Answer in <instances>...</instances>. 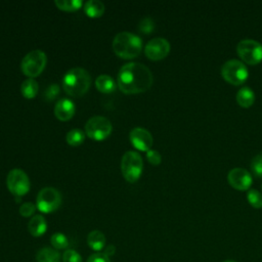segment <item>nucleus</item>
I'll return each mask as SVG.
<instances>
[{
    "mask_svg": "<svg viewBox=\"0 0 262 262\" xmlns=\"http://www.w3.org/2000/svg\"><path fill=\"white\" fill-rule=\"evenodd\" d=\"M223 262H236V261H233V260H226V261H223Z\"/></svg>",
    "mask_w": 262,
    "mask_h": 262,
    "instance_id": "nucleus-35",
    "label": "nucleus"
},
{
    "mask_svg": "<svg viewBox=\"0 0 262 262\" xmlns=\"http://www.w3.org/2000/svg\"><path fill=\"white\" fill-rule=\"evenodd\" d=\"M84 11L89 17H100L104 12V4L98 0H89L84 5Z\"/></svg>",
    "mask_w": 262,
    "mask_h": 262,
    "instance_id": "nucleus-20",
    "label": "nucleus"
},
{
    "mask_svg": "<svg viewBox=\"0 0 262 262\" xmlns=\"http://www.w3.org/2000/svg\"><path fill=\"white\" fill-rule=\"evenodd\" d=\"M247 199L250 205L256 209L262 208V193L257 189H249L247 193Z\"/></svg>",
    "mask_w": 262,
    "mask_h": 262,
    "instance_id": "nucleus-25",
    "label": "nucleus"
},
{
    "mask_svg": "<svg viewBox=\"0 0 262 262\" xmlns=\"http://www.w3.org/2000/svg\"><path fill=\"white\" fill-rule=\"evenodd\" d=\"M60 254L56 249L44 247L36 255L37 262H60Z\"/></svg>",
    "mask_w": 262,
    "mask_h": 262,
    "instance_id": "nucleus-16",
    "label": "nucleus"
},
{
    "mask_svg": "<svg viewBox=\"0 0 262 262\" xmlns=\"http://www.w3.org/2000/svg\"><path fill=\"white\" fill-rule=\"evenodd\" d=\"M251 170L257 177H262V152L252 159Z\"/></svg>",
    "mask_w": 262,
    "mask_h": 262,
    "instance_id": "nucleus-26",
    "label": "nucleus"
},
{
    "mask_svg": "<svg viewBox=\"0 0 262 262\" xmlns=\"http://www.w3.org/2000/svg\"><path fill=\"white\" fill-rule=\"evenodd\" d=\"M129 138H130L132 145L141 151L149 150L152 145L151 134L149 133L148 130L141 128V127L133 128L130 131Z\"/></svg>",
    "mask_w": 262,
    "mask_h": 262,
    "instance_id": "nucleus-13",
    "label": "nucleus"
},
{
    "mask_svg": "<svg viewBox=\"0 0 262 262\" xmlns=\"http://www.w3.org/2000/svg\"><path fill=\"white\" fill-rule=\"evenodd\" d=\"M115 252H116V248L114 247V246H108V247H106V249L103 251V253L106 255V256H112V255H114L115 254Z\"/></svg>",
    "mask_w": 262,
    "mask_h": 262,
    "instance_id": "nucleus-33",
    "label": "nucleus"
},
{
    "mask_svg": "<svg viewBox=\"0 0 262 262\" xmlns=\"http://www.w3.org/2000/svg\"><path fill=\"white\" fill-rule=\"evenodd\" d=\"M236 101L242 107H249L255 101L254 91L248 87L244 86L236 92Z\"/></svg>",
    "mask_w": 262,
    "mask_h": 262,
    "instance_id": "nucleus-17",
    "label": "nucleus"
},
{
    "mask_svg": "<svg viewBox=\"0 0 262 262\" xmlns=\"http://www.w3.org/2000/svg\"><path fill=\"white\" fill-rule=\"evenodd\" d=\"M38 89H39L38 83L32 78L26 79L20 85V92L23 96L27 99L34 98L38 93Z\"/></svg>",
    "mask_w": 262,
    "mask_h": 262,
    "instance_id": "nucleus-21",
    "label": "nucleus"
},
{
    "mask_svg": "<svg viewBox=\"0 0 262 262\" xmlns=\"http://www.w3.org/2000/svg\"><path fill=\"white\" fill-rule=\"evenodd\" d=\"M170 52V43L167 39L157 37L151 40H149L145 47H144V53L146 57H148L151 60H160L163 59L168 55Z\"/></svg>",
    "mask_w": 262,
    "mask_h": 262,
    "instance_id": "nucleus-11",
    "label": "nucleus"
},
{
    "mask_svg": "<svg viewBox=\"0 0 262 262\" xmlns=\"http://www.w3.org/2000/svg\"><path fill=\"white\" fill-rule=\"evenodd\" d=\"M91 77L89 73L82 68L69 70L62 78V88L64 92L73 97L84 95L90 88Z\"/></svg>",
    "mask_w": 262,
    "mask_h": 262,
    "instance_id": "nucleus-2",
    "label": "nucleus"
},
{
    "mask_svg": "<svg viewBox=\"0 0 262 262\" xmlns=\"http://www.w3.org/2000/svg\"><path fill=\"white\" fill-rule=\"evenodd\" d=\"M50 243L52 247L56 250L67 249L69 246L68 237L61 232H55L50 236Z\"/></svg>",
    "mask_w": 262,
    "mask_h": 262,
    "instance_id": "nucleus-24",
    "label": "nucleus"
},
{
    "mask_svg": "<svg viewBox=\"0 0 262 262\" xmlns=\"http://www.w3.org/2000/svg\"><path fill=\"white\" fill-rule=\"evenodd\" d=\"M238 56L249 64H256L262 60V44L253 39H243L236 45Z\"/></svg>",
    "mask_w": 262,
    "mask_h": 262,
    "instance_id": "nucleus-9",
    "label": "nucleus"
},
{
    "mask_svg": "<svg viewBox=\"0 0 262 262\" xmlns=\"http://www.w3.org/2000/svg\"><path fill=\"white\" fill-rule=\"evenodd\" d=\"M155 29V23L154 20L146 16L144 18H142L139 23V31L144 33V34H150Z\"/></svg>",
    "mask_w": 262,
    "mask_h": 262,
    "instance_id": "nucleus-28",
    "label": "nucleus"
},
{
    "mask_svg": "<svg viewBox=\"0 0 262 262\" xmlns=\"http://www.w3.org/2000/svg\"><path fill=\"white\" fill-rule=\"evenodd\" d=\"M87 262H111V260L110 257L106 256L103 252H98L90 255L87 259Z\"/></svg>",
    "mask_w": 262,
    "mask_h": 262,
    "instance_id": "nucleus-32",
    "label": "nucleus"
},
{
    "mask_svg": "<svg viewBox=\"0 0 262 262\" xmlns=\"http://www.w3.org/2000/svg\"><path fill=\"white\" fill-rule=\"evenodd\" d=\"M15 201H16L17 203H19V202L21 201V198H20V196H15Z\"/></svg>",
    "mask_w": 262,
    "mask_h": 262,
    "instance_id": "nucleus-34",
    "label": "nucleus"
},
{
    "mask_svg": "<svg viewBox=\"0 0 262 262\" xmlns=\"http://www.w3.org/2000/svg\"><path fill=\"white\" fill-rule=\"evenodd\" d=\"M146 159L151 165H155V166L159 165L162 161L161 154L155 149H149L146 151Z\"/></svg>",
    "mask_w": 262,
    "mask_h": 262,
    "instance_id": "nucleus-31",
    "label": "nucleus"
},
{
    "mask_svg": "<svg viewBox=\"0 0 262 262\" xmlns=\"http://www.w3.org/2000/svg\"><path fill=\"white\" fill-rule=\"evenodd\" d=\"M6 184L8 190L14 196H21L26 194L30 190V179L26 172L21 169H12L9 171Z\"/></svg>",
    "mask_w": 262,
    "mask_h": 262,
    "instance_id": "nucleus-10",
    "label": "nucleus"
},
{
    "mask_svg": "<svg viewBox=\"0 0 262 262\" xmlns=\"http://www.w3.org/2000/svg\"><path fill=\"white\" fill-rule=\"evenodd\" d=\"M46 63L47 56L45 52L39 49H35L24 56L20 62V69L24 75L33 79L44 71Z\"/></svg>",
    "mask_w": 262,
    "mask_h": 262,
    "instance_id": "nucleus-5",
    "label": "nucleus"
},
{
    "mask_svg": "<svg viewBox=\"0 0 262 262\" xmlns=\"http://www.w3.org/2000/svg\"><path fill=\"white\" fill-rule=\"evenodd\" d=\"M75 104L72 100L68 98L59 99L54 106V115L55 117L62 122L69 121L75 115Z\"/></svg>",
    "mask_w": 262,
    "mask_h": 262,
    "instance_id": "nucleus-14",
    "label": "nucleus"
},
{
    "mask_svg": "<svg viewBox=\"0 0 262 262\" xmlns=\"http://www.w3.org/2000/svg\"><path fill=\"white\" fill-rule=\"evenodd\" d=\"M54 3L58 9L69 12L79 10L83 4L81 0H55Z\"/></svg>",
    "mask_w": 262,
    "mask_h": 262,
    "instance_id": "nucleus-23",
    "label": "nucleus"
},
{
    "mask_svg": "<svg viewBox=\"0 0 262 262\" xmlns=\"http://www.w3.org/2000/svg\"><path fill=\"white\" fill-rule=\"evenodd\" d=\"M36 210V206L29 202V203H24L20 207H19V214L23 216V217H30L34 214Z\"/></svg>",
    "mask_w": 262,
    "mask_h": 262,
    "instance_id": "nucleus-30",
    "label": "nucleus"
},
{
    "mask_svg": "<svg viewBox=\"0 0 262 262\" xmlns=\"http://www.w3.org/2000/svg\"><path fill=\"white\" fill-rule=\"evenodd\" d=\"M228 183L235 189L247 190L252 184V175L244 168H233L227 174Z\"/></svg>",
    "mask_w": 262,
    "mask_h": 262,
    "instance_id": "nucleus-12",
    "label": "nucleus"
},
{
    "mask_svg": "<svg viewBox=\"0 0 262 262\" xmlns=\"http://www.w3.org/2000/svg\"><path fill=\"white\" fill-rule=\"evenodd\" d=\"M61 204V194L54 187H43L37 194L36 205L40 212L51 213L56 211Z\"/></svg>",
    "mask_w": 262,
    "mask_h": 262,
    "instance_id": "nucleus-8",
    "label": "nucleus"
},
{
    "mask_svg": "<svg viewBox=\"0 0 262 262\" xmlns=\"http://www.w3.org/2000/svg\"><path fill=\"white\" fill-rule=\"evenodd\" d=\"M87 244L94 251H101L105 245V236L99 230H92L87 235Z\"/></svg>",
    "mask_w": 262,
    "mask_h": 262,
    "instance_id": "nucleus-18",
    "label": "nucleus"
},
{
    "mask_svg": "<svg viewBox=\"0 0 262 262\" xmlns=\"http://www.w3.org/2000/svg\"><path fill=\"white\" fill-rule=\"evenodd\" d=\"M221 75L228 83L241 85L247 80L249 71L243 61L238 59H229L223 63Z\"/></svg>",
    "mask_w": 262,
    "mask_h": 262,
    "instance_id": "nucleus-7",
    "label": "nucleus"
},
{
    "mask_svg": "<svg viewBox=\"0 0 262 262\" xmlns=\"http://www.w3.org/2000/svg\"><path fill=\"white\" fill-rule=\"evenodd\" d=\"M150 70L140 62H128L124 64L118 74L119 89L126 94L145 92L152 85Z\"/></svg>",
    "mask_w": 262,
    "mask_h": 262,
    "instance_id": "nucleus-1",
    "label": "nucleus"
},
{
    "mask_svg": "<svg viewBox=\"0 0 262 262\" xmlns=\"http://www.w3.org/2000/svg\"><path fill=\"white\" fill-rule=\"evenodd\" d=\"M28 230L35 237L43 235L47 230V223L45 218L42 215L33 216L28 223Z\"/></svg>",
    "mask_w": 262,
    "mask_h": 262,
    "instance_id": "nucleus-15",
    "label": "nucleus"
},
{
    "mask_svg": "<svg viewBox=\"0 0 262 262\" xmlns=\"http://www.w3.org/2000/svg\"><path fill=\"white\" fill-rule=\"evenodd\" d=\"M62 262H82L81 255L75 250L68 249L62 254Z\"/></svg>",
    "mask_w": 262,
    "mask_h": 262,
    "instance_id": "nucleus-27",
    "label": "nucleus"
},
{
    "mask_svg": "<svg viewBox=\"0 0 262 262\" xmlns=\"http://www.w3.org/2000/svg\"><path fill=\"white\" fill-rule=\"evenodd\" d=\"M58 93H59V86L57 84H51L44 91L43 96H44V99L50 101V100L54 99L58 95Z\"/></svg>",
    "mask_w": 262,
    "mask_h": 262,
    "instance_id": "nucleus-29",
    "label": "nucleus"
},
{
    "mask_svg": "<svg viewBox=\"0 0 262 262\" xmlns=\"http://www.w3.org/2000/svg\"><path fill=\"white\" fill-rule=\"evenodd\" d=\"M113 131L112 123L102 116H94L90 118L85 125V134L96 141L107 138Z\"/></svg>",
    "mask_w": 262,
    "mask_h": 262,
    "instance_id": "nucleus-6",
    "label": "nucleus"
},
{
    "mask_svg": "<svg viewBox=\"0 0 262 262\" xmlns=\"http://www.w3.org/2000/svg\"><path fill=\"white\" fill-rule=\"evenodd\" d=\"M112 45L115 53L124 59H131L138 56L142 49L141 39L130 32L118 33Z\"/></svg>",
    "mask_w": 262,
    "mask_h": 262,
    "instance_id": "nucleus-3",
    "label": "nucleus"
},
{
    "mask_svg": "<svg viewBox=\"0 0 262 262\" xmlns=\"http://www.w3.org/2000/svg\"><path fill=\"white\" fill-rule=\"evenodd\" d=\"M67 142L72 146L80 145L85 139V132L79 128H75L70 130L67 133Z\"/></svg>",
    "mask_w": 262,
    "mask_h": 262,
    "instance_id": "nucleus-22",
    "label": "nucleus"
},
{
    "mask_svg": "<svg viewBox=\"0 0 262 262\" xmlns=\"http://www.w3.org/2000/svg\"><path fill=\"white\" fill-rule=\"evenodd\" d=\"M95 86L99 92L111 93L116 89V82L108 75H100L95 80Z\"/></svg>",
    "mask_w": 262,
    "mask_h": 262,
    "instance_id": "nucleus-19",
    "label": "nucleus"
},
{
    "mask_svg": "<svg viewBox=\"0 0 262 262\" xmlns=\"http://www.w3.org/2000/svg\"><path fill=\"white\" fill-rule=\"evenodd\" d=\"M143 162L141 156L133 150L126 151L121 161V171L126 181L136 182L142 172Z\"/></svg>",
    "mask_w": 262,
    "mask_h": 262,
    "instance_id": "nucleus-4",
    "label": "nucleus"
}]
</instances>
